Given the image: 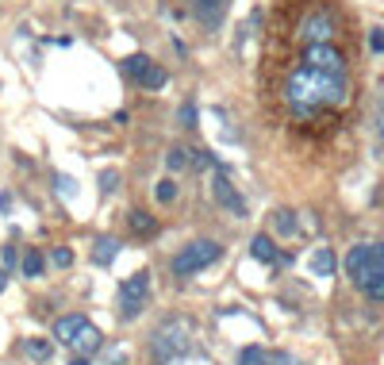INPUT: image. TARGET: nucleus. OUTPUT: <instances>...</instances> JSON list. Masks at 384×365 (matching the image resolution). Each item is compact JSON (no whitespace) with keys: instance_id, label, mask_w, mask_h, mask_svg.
Wrapping results in <instances>:
<instances>
[{"instance_id":"f257e3e1","label":"nucleus","mask_w":384,"mask_h":365,"mask_svg":"<svg viewBox=\"0 0 384 365\" xmlns=\"http://www.w3.org/2000/svg\"><path fill=\"white\" fill-rule=\"evenodd\" d=\"M346 74H323V69H311V66H296L284 81V100H288V108L293 116L308 119L315 116L319 108H338L346 104Z\"/></svg>"},{"instance_id":"f03ea898","label":"nucleus","mask_w":384,"mask_h":365,"mask_svg":"<svg viewBox=\"0 0 384 365\" xmlns=\"http://www.w3.org/2000/svg\"><path fill=\"white\" fill-rule=\"evenodd\" d=\"M219 254H223V246L211 239H200V242H192V246H184L181 254L173 257V277H192V273H200V269H208L211 262H219Z\"/></svg>"},{"instance_id":"7ed1b4c3","label":"nucleus","mask_w":384,"mask_h":365,"mask_svg":"<svg viewBox=\"0 0 384 365\" xmlns=\"http://www.w3.org/2000/svg\"><path fill=\"white\" fill-rule=\"evenodd\" d=\"M123 74L131 77L134 85L150 89V92H158V89H166V85H169V74L158 66V62L146 58V54H131V58H123Z\"/></svg>"},{"instance_id":"20e7f679","label":"nucleus","mask_w":384,"mask_h":365,"mask_svg":"<svg viewBox=\"0 0 384 365\" xmlns=\"http://www.w3.org/2000/svg\"><path fill=\"white\" fill-rule=\"evenodd\" d=\"M381 266H384V262H381V250L369 246V242H361V246H354L350 254H346V273H350V281L358 285V289H365L369 277H373Z\"/></svg>"},{"instance_id":"39448f33","label":"nucleus","mask_w":384,"mask_h":365,"mask_svg":"<svg viewBox=\"0 0 384 365\" xmlns=\"http://www.w3.org/2000/svg\"><path fill=\"white\" fill-rule=\"evenodd\" d=\"M184 350H189V339H184V327H177V323L158 327V334L150 339V354H154L158 365L173 362L177 354H184Z\"/></svg>"},{"instance_id":"423d86ee","label":"nucleus","mask_w":384,"mask_h":365,"mask_svg":"<svg viewBox=\"0 0 384 365\" xmlns=\"http://www.w3.org/2000/svg\"><path fill=\"white\" fill-rule=\"evenodd\" d=\"M150 296V273H131L123 285H119V307H123V319H134L142 312Z\"/></svg>"},{"instance_id":"0eeeda50","label":"nucleus","mask_w":384,"mask_h":365,"mask_svg":"<svg viewBox=\"0 0 384 365\" xmlns=\"http://www.w3.org/2000/svg\"><path fill=\"white\" fill-rule=\"evenodd\" d=\"M304 66L323 69V74H346V58H342V50H334L331 42H311V46L304 50Z\"/></svg>"},{"instance_id":"6e6552de","label":"nucleus","mask_w":384,"mask_h":365,"mask_svg":"<svg viewBox=\"0 0 384 365\" xmlns=\"http://www.w3.org/2000/svg\"><path fill=\"white\" fill-rule=\"evenodd\" d=\"M211 192H216V200L227 207V212H231V216H238V219L246 216V200H243V192L234 189V185H231V177H227L223 169H219V173H216V181H211Z\"/></svg>"},{"instance_id":"1a4fd4ad","label":"nucleus","mask_w":384,"mask_h":365,"mask_svg":"<svg viewBox=\"0 0 384 365\" xmlns=\"http://www.w3.org/2000/svg\"><path fill=\"white\" fill-rule=\"evenodd\" d=\"M300 35L308 39V46H311V42H331V35H334V19L326 16V12H311V16L300 24Z\"/></svg>"},{"instance_id":"9d476101","label":"nucleus","mask_w":384,"mask_h":365,"mask_svg":"<svg viewBox=\"0 0 384 365\" xmlns=\"http://www.w3.org/2000/svg\"><path fill=\"white\" fill-rule=\"evenodd\" d=\"M85 327H89V323H85V316H62L58 323H54V339L66 342V346H73L77 334H81Z\"/></svg>"},{"instance_id":"9b49d317","label":"nucleus","mask_w":384,"mask_h":365,"mask_svg":"<svg viewBox=\"0 0 384 365\" xmlns=\"http://www.w3.org/2000/svg\"><path fill=\"white\" fill-rule=\"evenodd\" d=\"M334 269H338L334 250L331 246H319L315 254H311V273H315V277H334Z\"/></svg>"},{"instance_id":"f8f14e48","label":"nucleus","mask_w":384,"mask_h":365,"mask_svg":"<svg viewBox=\"0 0 384 365\" xmlns=\"http://www.w3.org/2000/svg\"><path fill=\"white\" fill-rule=\"evenodd\" d=\"M223 12H227V0H196V16H200L208 27L223 24Z\"/></svg>"},{"instance_id":"ddd939ff","label":"nucleus","mask_w":384,"mask_h":365,"mask_svg":"<svg viewBox=\"0 0 384 365\" xmlns=\"http://www.w3.org/2000/svg\"><path fill=\"white\" fill-rule=\"evenodd\" d=\"M73 350H77V354H81V357H92V354H96V350H101V331H96V327L89 323L81 334H77Z\"/></svg>"},{"instance_id":"4468645a","label":"nucleus","mask_w":384,"mask_h":365,"mask_svg":"<svg viewBox=\"0 0 384 365\" xmlns=\"http://www.w3.org/2000/svg\"><path fill=\"white\" fill-rule=\"evenodd\" d=\"M250 254L258 257V262H269V266H273V262H281V250L273 246V239H269V235H258V239L250 242Z\"/></svg>"},{"instance_id":"2eb2a0df","label":"nucleus","mask_w":384,"mask_h":365,"mask_svg":"<svg viewBox=\"0 0 384 365\" xmlns=\"http://www.w3.org/2000/svg\"><path fill=\"white\" fill-rule=\"evenodd\" d=\"M127 223H131V231L139 235V239H146V235L158 231V219L146 216V212H131V216H127Z\"/></svg>"},{"instance_id":"dca6fc26","label":"nucleus","mask_w":384,"mask_h":365,"mask_svg":"<svg viewBox=\"0 0 384 365\" xmlns=\"http://www.w3.org/2000/svg\"><path fill=\"white\" fill-rule=\"evenodd\" d=\"M19 269H24V277H42V269H46V257L39 254V250H24V262H19Z\"/></svg>"},{"instance_id":"f3484780","label":"nucleus","mask_w":384,"mask_h":365,"mask_svg":"<svg viewBox=\"0 0 384 365\" xmlns=\"http://www.w3.org/2000/svg\"><path fill=\"white\" fill-rule=\"evenodd\" d=\"M92 257H96V266H112V262L119 257V242L116 239H101L96 250H92Z\"/></svg>"},{"instance_id":"a211bd4d","label":"nucleus","mask_w":384,"mask_h":365,"mask_svg":"<svg viewBox=\"0 0 384 365\" xmlns=\"http://www.w3.org/2000/svg\"><path fill=\"white\" fill-rule=\"evenodd\" d=\"M51 342L46 339H24V354L27 357H35V362H46V357H51Z\"/></svg>"},{"instance_id":"6ab92c4d","label":"nucleus","mask_w":384,"mask_h":365,"mask_svg":"<svg viewBox=\"0 0 384 365\" xmlns=\"http://www.w3.org/2000/svg\"><path fill=\"white\" fill-rule=\"evenodd\" d=\"M273 227H277V231H281V235H296V231H300V223H296V212H288V207H281V212H277V216H273Z\"/></svg>"},{"instance_id":"aec40b11","label":"nucleus","mask_w":384,"mask_h":365,"mask_svg":"<svg viewBox=\"0 0 384 365\" xmlns=\"http://www.w3.org/2000/svg\"><path fill=\"white\" fill-rule=\"evenodd\" d=\"M189 154H192V150H184V146H173V150H169V154H166V166L169 169H173V173H181V169H189Z\"/></svg>"},{"instance_id":"412c9836","label":"nucleus","mask_w":384,"mask_h":365,"mask_svg":"<svg viewBox=\"0 0 384 365\" xmlns=\"http://www.w3.org/2000/svg\"><path fill=\"white\" fill-rule=\"evenodd\" d=\"M238 365H265V350H261V346L238 350Z\"/></svg>"},{"instance_id":"4be33fe9","label":"nucleus","mask_w":384,"mask_h":365,"mask_svg":"<svg viewBox=\"0 0 384 365\" xmlns=\"http://www.w3.org/2000/svg\"><path fill=\"white\" fill-rule=\"evenodd\" d=\"M154 196H158L162 204H173V200H177V181H173V177H166V181H158V189H154Z\"/></svg>"},{"instance_id":"5701e85b","label":"nucleus","mask_w":384,"mask_h":365,"mask_svg":"<svg viewBox=\"0 0 384 365\" xmlns=\"http://www.w3.org/2000/svg\"><path fill=\"white\" fill-rule=\"evenodd\" d=\"M196 119H200L196 104H192V100H184V104H181V127H196Z\"/></svg>"},{"instance_id":"b1692460","label":"nucleus","mask_w":384,"mask_h":365,"mask_svg":"<svg viewBox=\"0 0 384 365\" xmlns=\"http://www.w3.org/2000/svg\"><path fill=\"white\" fill-rule=\"evenodd\" d=\"M54 185H58V192H62V196H77V181H73V177H66V173H58V177H54Z\"/></svg>"},{"instance_id":"393cba45","label":"nucleus","mask_w":384,"mask_h":365,"mask_svg":"<svg viewBox=\"0 0 384 365\" xmlns=\"http://www.w3.org/2000/svg\"><path fill=\"white\" fill-rule=\"evenodd\" d=\"M119 189V173H112V169H104V173H101V192H104V196H112V192H116Z\"/></svg>"},{"instance_id":"a878e982","label":"nucleus","mask_w":384,"mask_h":365,"mask_svg":"<svg viewBox=\"0 0 384 365\" xmlns=\"http://www.w3.org/2000/svg\"><path fill=\"white\" fill-rule=\"evenodd\" d=\"M265 365H300L293 354H284V350H273V354H265Z\"/></svg>"},{"instance_id":"bb28decb","label":"nucleus","mask_w":384,"mask_h":365,"mask_svg":"<svg viewBox=\"0 0 384 365\" xmlns=\"http://www.w3.org/2000/svg\"><path fill=\"white\" fill-rule=\"evenodd\" d=\"M369 50H373V54H384V31H381V27L369 31Z\"/></svg>"},{"instance_id":"cd10ccee","label":"nucleus","mask_w":384,"mask_h":365,"mask_svg":"<svg viewBox=\"0 0 384 365\" xmlns=\"http://www.w3.org/2000/svg\"><path fill=\"white\" fill-rule=\"evenodd\" d=\"M54 266H58V269H69V266H73V250H66V246L54 250Z\"/></svg>"},{"instance_id":"c85d7f7f","label":"nucleus","mask_w":384,"mask_h":365,"mask_svg":"<svg viewBox=\"0 0 384 365\" xmlns=\"http://www.w3.org/2000/svg\"><path fill=\"white\" fill-rule=\"evenodd\" d=\"M196 166L208 169V166H219V162H216V154H211V150H200V154H196Z\"/></svg>"},{"instance_id":"c756f323","label":"nucleus","mask_w":384,"mask_h":365,"mask_svg":"<svg viewBox=\"0 0 384 365\" xmlns=\"http://www.w3.org/2000/svg\"><path fill=\"white\" fill-rule=\"evenodd\" d=\"M0 212H12V196H8V192H0Z\"/></svg>"},{"instance_id":"7c9ffc66","label":"nucleus","mask_w":384,"mask_h":365,"mask_svg":"<svg viewBox=\"0 0 384 365\" xmlns=\"http://www.w3.org/2000/svg\"><path fill=\"white\" fill-rule=\"evenodd\" d=\"M4 285H8V273H4V269H0V292H4Z\"/></svg>"},{"instance_id":"2f4dec72","label":"nucleus","mask_w":384,"mask_h":365,"mask_svg":"<svg viewBox=\"0 0 384 365\" xmlns=\"http://www.w3.org/2000/svg\"><path fill=\"white\" fill-rule=\"evenodd\" d=\"M69 365H89V357H77V362H69Z\"/></svg>"},{"instance_id":"473e14b6","label":"nucleus","mask_w":384,"mask_h":365,"mask_svg":"<svg viewBox=\"0 0 384 365\" xmlns=\"http://www.w3.org/2000/svg\"><path fill=\"white\" fill-rule=\"evenodd\" d=\"M376 250H381V262H384V242H376Z\"/></svg>"},{"instance_id":"72a5a7b5","label":"nucleus","mask_w":384,"mask_h":365,"mask_svg":"<svg viewBox=\"0 0 384 365\" xmlns=\"http://www.w3.org/2000/svg\"><path fill=\"white\" fill-rule=\"evenodd\" d=\"M381 139H384V116H381Z\"/></svg>"}]
</instances>
